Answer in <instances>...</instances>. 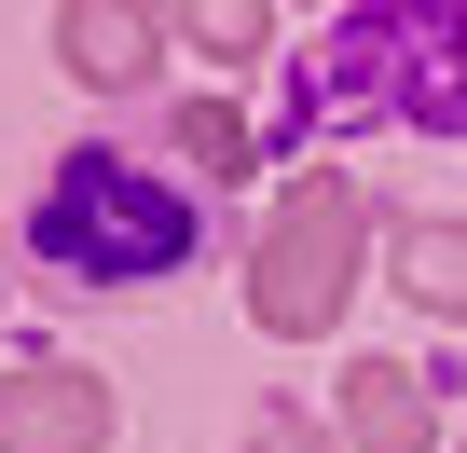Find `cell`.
<instances>
[{"label": "cell", "mask_w": 467, "mask_h": 453, "mask_svg": "<svg viewBox=\"0 0 467 453\" xmlns=\"http://www.w3.org/2000/svg\"><path fill=\"white\" fill-rule=\"evenodd\" d=\"M28 248L56 275H83V289H151V275L192 262V206L138 151H69L42 179V206H28Z\"/></svg>", "instance_id": "6da1fadb"}, {"label": "cell", "mask_w": 467, "mask_h": 453, "mask_svg": "<svg viewBox=\"0 0 467 453\" xmlns=\"http://www.w3.org/2000/svg\"><path fill=\"white\" fill-rule=\"evenodd\" d=\"M358 248H371V192H358L344 165H303V179L275 192V220H262V248H248V316H262L275 344L330 330L344 289H358Z\"/></svg>", "instance_id": "7a4b0ae2"}, {"label": "cell", "mask_w": 467, "mask_h": 453, "mask_svg": "<svg viewBox=\"0 0 467 453\" xmlns=\"http://www.w3.org/2000/svg\"><path fill=\"white\" fill-rule=\"evenodd\" d=\"M110 439V385L83 357H28L0 385V453H97Z\"/></svg>", "instance_id": "3957f363"}, {"label": "cell", "mask_w": 467, "mask_h": 453, "mask_svg": "<svg viewBox=\"0 0 467 453\" xmlns=\"http://www.w3.org/2000/svg\"><path fill=\"white\" fill-rule=\"evenodd\" d=\"M344 439L358 453H440V412H426V385L399 357H358L344 371Z\"/></svg>", "instance_id": "277c9868"}, {"label": "cell", "mask_w": 467, "mask_h": 453, "mask_svg": "<svg viewBox=\"0 0 467 453\" xmlns=\"http://www.w3.org/2000/svg\"><path fill=\"white\" fill-rule=\"evenodd\" d=\"M56 56H69L83 83H138V69L165 56V15H124V0H83V15H56Z\"/></svg>", "instance_id": "5b68a950"}, {"label": "cell", "mask_w": 467, "mask_h": 453, "mask_svg": "<svg viewBox=\"0 0 467 453\" xmlns=\"http://www.w3.org/2000/svg\"><path fill=\"white\" fill-rule=\"evenodd\" d=\"M385 262H399V289H412L426 316H467V220H399Z\"/></svg>", "instance_id": "8992f818"}, {"label": "cell", "mask_w": 467, "mask_h": 453, "mask_svg": "<svg viewBox=\"0 0 467 453\" xmlns=\"http://www.w3.org/2000/svg\"><path fill=\"white\" fill-rule=\"evenodd\" d=\"M179 151H192L206 179H248V110H220V97H192V110H179Z\"/></svg>", "instance_id": "52a82bcc"}, {"label": "cell", "mask_w": 467, "mask_h": 453, "mask_svg": "<svg viewBox=\"0 0 467 453\" xmlns=\"http://www.w3.org/2000/svg\"><path fill=\"white\" fill-rule=\"evenodd\" d=\"M192 42H206V56H262V42H275V15H248V0H206Z\"/></svg>", "instance_id": "ba28073f"}, {"label": "cell", "mask_w": 467, "mask_h": 453, "mask_svg": "<svg viewBox=\"0 0 467 453\" xmlns=\"http://www.w3.org/2000/svg\"><path fill=\"white\" fill-rule=\"evenodd\" d=\"M248 453H330V439H317V426H289V412H275V426H248Z\"/></svg>", "instance_id": "9c48e42d"}]
</instances>
